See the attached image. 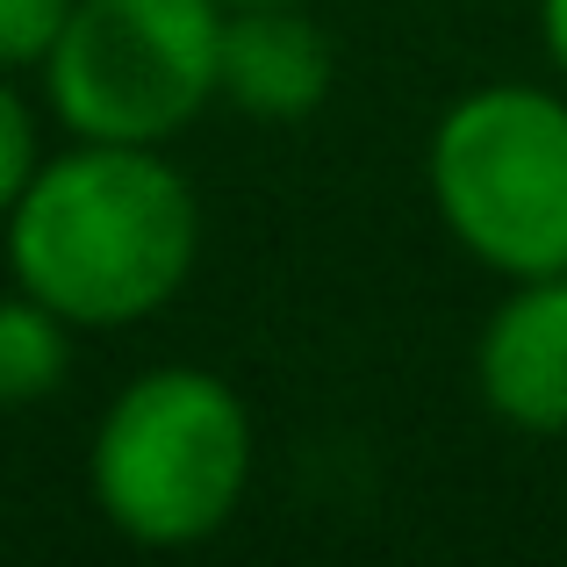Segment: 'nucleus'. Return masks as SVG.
<instances>
[{"instance_id":"0eeeda50","label":"nucleus","mask_w":567,"mask_h":567,"mask_svg":"<svg viewBox=\"0 0 567 567\" xmlns=\"http://www.w3.org/2000/svg\"><path fill=\"white\" fill-rule=\"evenodd\" d=\"M72 374V323L37 295H0V410H37Z\"/></svg>"},{"instance_id":"7ed1b4c3","label":"nucleus","mask_w":567,"mask_h":567,"mask_svg":"<svg viewBox=\"0 0 567 567\" xmlns=\"http://www.w3.org/2000/svg\"><path fill=\"white\" fill-rule=\"evenodd\" d=\"M431 208L467 259L503 280L567 274V101L546 86H474L424 152Z\"/></svg>"},{"instance_id":"20e7f679","label":"nucleus","mask_w":567,"mask_h":567,"mask_svg":"<svg viewBox=\"0 0 567 567\" xmlns=\"http://www.w3.org/2000/svg\"><path fill=\"white\" fill-rule=\"evenodd\" d=\"M223 0H72L43 94L72 137L166 144L202 123L223 80Z\"/></svg>"},{"instance_id":"f257e3e1","label":"nucleus","mask_w":567,"mask_h":567,"mask_svg":"<svg viewBox=\"0 0 567 567\" xmlns=\"http://www.w3.org/2000/svg\"><path fill=\"white\" fill-rule=\"evenodd\" d=\"M202 251V202L158 144H94L43 158L8 208V259L72 331L144 323L187 288Z\"/></svg>"},{"instance_id":"423d86ee","label":"nucleus","mask_w":567,"mask_h":567,"mask_svg":"<svg viewBox=\"0 0 567 567\" xmlns=\"http://www.w3.org/2000/svg\"><path fill=\"white\" fill-rule=\"evenodd\" d=\"M331 80H338L331 37L302 14V0L223 14L216 101H230L237 115H251V123H309L331 101Z\"/></svg>"},{"instance_id":"f03ea898","label":"nucleus","mask_w":567,"mask_h":567,"mask_svg":"<svg viewBox=\"0 0 567 567\" xmlns=\"http://www.w3.org/2000/svg\"><path fill=\"white\" fill-rule=\"evenodd\" d=\"M251 482V416L208 367H152L101 410L86 445L94 511L137 546H202Z\"/></svg>"},{"instance_id":"39448f33","label":"nucleus","mask_w":567,"mask_h":567,"mask_svg":"<svg viewBox=\"0 0 567 567\" xmlns=\"http://www.w3.org/2000/svg\"><path fill=\"white\" fill-rule=\"evenodd\" d=\"M474 381L511 431H567V274L511 280L482 323Z\"/></svg>"},{"instance_id":"9b49d317","label":"nucleus","mask_w":567,"mask_h":567,"mask_svg":"<svg viewBox=\"0 0 567 567\" xmlns=\"http://www.w3.org/2000/svg\"><path fill=\"white\" fill-rule=\"evenodd\" d=\"M223 8H288V0H223Z\"/></svg>"},{"instance_id":"6e6552de","label":"nucleus","mask_w":567,"mask_h":567,"mask_svg":"<svg viewBox=\"0 0 567 567\" xmlns=\"http://www.w3.org/2000/svg\"><path fill=\"white\" fill-rule=\"evenodd\" d=\"M72 0H0V72L43 65L51 43L65 37Z\"/></svg>"},{"instance_id":"9d476101","label":"nucleus","mask_w":567,"mask_h":567,"mask_svg":"<svg viewBox=\"0 0 567 567\" xmlns=\"http://www.w3.org/2000/svg\"><path fill=\"white\" fill-rule=\"evenodd\" d=\"M539 37H546V58L567 80V0H539Z\"/></svg>"},{"instance_id":"1a4fd4ad","label":"nucleus","mask_w":567,"mask_h":567,"mask_svg":"<svg viewBox=\"0 0 567 567\" xmlns=\"http://www.w3.org/2000/svg\"><path fill=\"white\" fill-rule=\"evenodd\" d=\"M43 166V144H37V115H29V101L8 86V72H0V216H8L14 202H22V187L37 181Z\"/></svg>"}]
</instances>
